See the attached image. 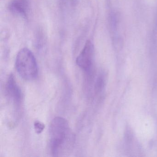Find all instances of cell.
Returning <instances> with one entry per match:
<instances>
[{"label": "cell", "instance_id": "cell-1", "mask_svg": "<svg viewBox=\"0 0 157 157\" xmlns=\"http://www.w3.org/2000/svg\"><path fill=\"white\" fill-rule=\"evenodd\" d=\"M75 137L67 121L61 117H56L49 127V147L55 157L67 156L74 147Z\"/></svg>", "mask_w": 157, "mask_h": 157}, {"label": "cell", "instance_id": "cell-2", "mask_svg": "<svg viewBox=\"0 0 157 157\" xmlns=\"http://www.w3.org/2000/svg\"><path fill=\"white\" fill-rule=\"evenodd\" d=\"M15 67L20 76L25 80H33L38 76L36 59L28 48H22L19 51L16 56Z\"/></svg>", "mask_w": 157, "mask_h": 157}, {"label": "cell", "instance_id": "cell-3", "mask_svg": "<svg viewBox=\"0 0 157 157\" xmlns=\"http://www.w3.org/2000/svg\"><path fill=\"white\" fill-rule=\"evenodd\" d=\"M94 55L93 44L90 41L88 40L76 59L77 65L86 73H90L92 68Z\"/></svg>", "mask_w": 157, "mask_h": 157}, {"label": "cell", "instance_id": "cell-4", "mask_svg": "<svg viewBox=\"0 0 157 157\" xmlns=\"http://www.w3.org/2000/svg\"><path fill=\"white\" fill-rule=\"evenodd\" d=\"M6 88L8 96L15 104H20L22 99L21 90L13 74H10L8 78Z\"/></svg>", "mask_w": 157, "mask_h": 157}, {"label": "cell", "instance_id": "cell-5", "mask_svg": "<svg viewBox=\"0 0 157 157\" xmlns=\"http://www.w3.org/2000/svg\"><path fill=\"white\" fill-rule=\"evenodd\" d=\"M10 9L14 13L25 16L29 9L28 0H13L10 4Z\"/></svg>", "mask_w": 157, "mask_h": 157}, {"label": "cell", "instance_id": "cell-6", "mask_svg": "<svg viewBox=\"0 0 157 157\" xmlns=\"http://www.w3.org/2000/svg\"><path fill=\"white\" fill-rule=\"evenodd\" d=\"M105 84V78L102 74L100 75L97 78L95 84V90L96 92L99 93L102 90Z\"/></svg>", "mask_w": 157, "mask_h": 157}, {"label": "cell", "instance_id": "cell-7", "mask_svg": "<svg viewBox=\"0 0 157 157\" xmlns=\"http://www.w3.org/2000/svg\"><path fill=\"white\" fill-rule=\"evenodd\" d=\"M34 126L35 130L37 134H40L42 133L45 128V125L44 124L38 121H36L35 122Z\"/></svg>", "mask_w": 157, "mask_h": 157}]
</instances>
